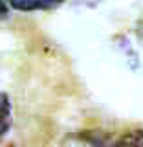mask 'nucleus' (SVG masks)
I'll list each match as a JSON object with an SVG mask.
<instances>
[{
    "instance_id": "nucleus-1",
    "label": "nucleus",
    "mask_w": 143,
    "mask_h": 147,
    "mask_svg": "<svg viewBox=\"0 0 143 147\" xmlns=\"http://www.w3.org/2000/svg\"><path fill=\"white\" fill-rule=\"evenodd\" d=\"M9 6L20 11H42V9H52L62 4V0H6Z\"/></svg>"
},
{
    "instance_id": "nucleus-2",
    "label": "nucleus",
    "mask_w": 143,
    "mask_h": 147,
    "mask_svg": "<svg viewBox=\"0 0 143 147\" xmlns=\"http://www.w3.org/2000/svg\"><path fill=\"white\" fill-rule=\"evenodd\" d=\"M11 127V103L6 94H0V138Z\"/></svg>"
},
{
    "instance_id": "nucleus-3",
    "label": "nucleus",
    "mask_w": 143,
    "mask_h": 147,
    "mask_svg": "<svg viewBox=\"0 0 143 147\" xmlns=\"http://www.w3.org/2000/svg\"><path fill=\"white\" fill-rule=\"evenodd\" d=\"M114 147H143V129L123 134Z\"/></svg>"
}]
</instances>
